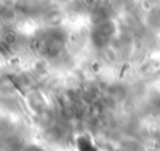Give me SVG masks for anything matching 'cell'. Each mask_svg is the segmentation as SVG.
Listing matches in <instances>:
<instances>
[{
    "instance_id": "6da1fadb",
    "label": "cell",
    "mask_w": 160,
    "mask_h": 151,
    "mask_svg": "<svg viewBox=\"0 0 160 151\" xmlns=\"http://www.w3.org/2000/svg\"><path fill=\"white\" fill-rule=\"evenodd\" d=\"M75 150L76 151H98L96 141L91 138L90 134L82 133L75 137Z\"/></svg>"
}]
</instances>
